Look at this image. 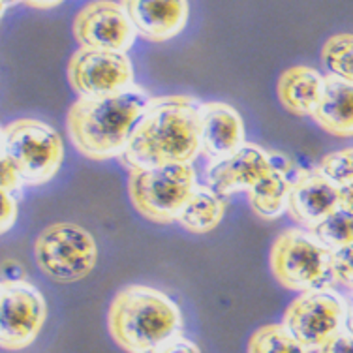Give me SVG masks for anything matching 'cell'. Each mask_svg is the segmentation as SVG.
Masks as SVG:
<instances>
[{"mask_svg":"<svg viewBox=\"0 0 353 353\" xmlns=\"http://www.w3.org/2000/svg\"><path fill=\"white\" fill-rule=\"evenodd\" d=\"M269 263L272 276L285 290L318 292L334 282L333 250L299 228H290L274 239Z\"/></svg>","mask_w":353,"mask_h":353,"instance_id":"cell-6","label":"cell"},{"mask_svg":"<svg viewBox=\"0 0 353 353\" xmlns=\"http://www.w3.org/2000/svg\"><path fill=\"white\" fill-rule=\"evenodd\" d=\"M325 87V75L310 66L288 68L279 79L280 103L297 117H312Z\"/></svg>","mask_w":353,"mask_h":353,"instance_id":"cell-16","label":"cell"},{"mask_svg":"<svg viewBox=\"0 0 353 353\" xmlns=\"http://www.w3.org/2000/svg\"><path fill=\"white\" fill-rule=\"evenodd\" d=\"M310 231L321 245L333 252L353 245V212L340 207L339 211H334Z\"/></svg>","mask_w":353,"mask_h":353,"instance_id":"cell-22","label":"cell"},{"mask_svg":"<svg viewBox=\"0 0 353 353\" xmlns=\"http://www.w3.org/2000/svg\"><path fill=\"white\" fill-rule=\"evenodd\" d=\"M150 100L147 90L137 85L113 96L79 98L68 113L75 149L90 160L123 157Z\"/></svg>","mask_w":353,"mask_h":353,"instance_id":"cell-2","label":"cell"},{"mask_svg":"<svg viewBox=\"0 0 353 353\" xmlns=\"http://www.w3.org/2000/svg\"><path fill=\"white\" fill-rule=\"evenodd\" d=\"M28 8H38V10H51V8L61 6V2L59 0H54V2H27Z\"/></svg>","mask_w":353,"mask_h":353,"instance_id":"cell-28","label":"cell"},{"mask_svg":"<svg viewBox=\"0 0 353 353\" xmlns=\"http://www.w3.org/2000/svg\"><path fill=\"white\" fill-rule=\"evenodd\" d=\"M154 353H201V350L197 347V344H194L192 340L184 339V336H175L171 339L170 342H165L158 352Z\"/></svg>","mask_w":353,"mask_h":353,"instance_id":"cell-27","label":"cell"},{"mask_svg":"<svg viewBox=\"0 0 353 353\" xmlns=\"http://www.w3.org/2000/svg\"><path fill=\"white\" fill-rule=\"evenodd\" d=\"M321 62L329 75L353 83V34H334L321 48Z\"/></svg>","mask_w":353,"mask_h":353,"instance_id":"cell-19","label":"cell"},{"mask_svg":"<svg viewBox=\"0 0 353 353\" xmlns=\"http://www.w3.org/2000/svg\"><path fill=\"white\" fill-rule=\"evenodd\" d=\"M40 271L59 284H72L88 276L98 261V246L85 228L54 222L43 228L34 243Z\"/></svg>","mask_w":353,"mask_h":353,"instance_id":"cell-8","label":"cell"},{"mask_svg":"<svg viewBox=\"0 0 353 353\" xmlns=\"http://www.w3.org/2000/svg\"><path fill=\"white\" fill-rule=\"evenodd\" d=\"M74 38L81 48L126 53L136 40L137 30L123 2H88L75 15Z\"/></svg>","mask_w":353,"mask_h":353,"instance_id":"cell-12","label":"cell"},{"mask_svg":"<svg viewBox=\"0 0 353 353\" xmlns=\"http://www.w3.org/2000/svg\"><path fill=\"white\" fill-rule=\"evenodd\" d=\"M207 183L222 197L245 190L254 212L263 220H274L288 211L292 179L263 147L254 143H246L222 162L211 163Z\"/></svg>","mask_w":353,"mask_h":353,"instance_id":"cell-4","label":"cell"},{"mask_svg":"<svg viewBox=\"0 0 353 353\" xmlns=\"http://www.w3.org/2000/svg\"><path fill=\"white\" fill-rule=\"evenodd\" d=\"M201 115V154L211 163L222 162L243 149L245 124L239 111L230 103L203 102Z\"/></svg>","mask_w":353,"mask_h":353,"instance_id":"cell-14","label":"cell"},{"mask_svg":"<svg viewBox=\"0 0 353 353\" xmlns=\"http://www.w3.org/2000/svg\"><path fill=\"white\" fill-rule=\"evenodd\" d=\"M109 333L128 353H154L181 334L183 312L170 295L150 285H126L108 312Z\"/></svg>","mask_w":353,"mask_h":353,"instance_id":"cell-3","label":"cell"},{"mask_svg":"<svg viewBox=\"0 0 353 353\" xmlns=\"http://www.w3.org/2000/svg\"><path fill=\"white\" fill-rule=\"evenodd\" d=\"M25 186V183L21 181L19 173L4 160H0V190L10 192V194H17Z\"/></svg>","mask_w":353,"mask_h":353,"instance_id":"cell-25","label":"cell"},{"mask_svg":"<svg viewBox=\"0 0 353 353\" xmlns=\"http://www.w3.org/2000/svg\"><path fill=\"white\" fill-rule=\"evenodd\" d=\"M123 4L137 32L157 43L181 34L190 15V4L186 0H126Z\"/></svg>","mask_w":353,"mask_h":353,"instance_id":"cell-15","label":"cell"},{"mask_svg":"<svg viewBox=\"0 0 353 353\" xmlns=\"http://www.w3.org/2000/svg\"><path fill=\"white\" fill-rule=\"evenodd\" d=\"M346 331L353 334V301L347 305V316H346Z\"/></svg>","mask_w":353,"mask_h":353,"instance_id":"cell-29","label":"cell"},{"mask_svg":"<svg viewBox=\"0 0 353 353\" xmlns=\"http://www.w3.org/2000/svg\"><path fill=\"white\" fill-rule=\"evenodd\" d=\"M318 353H353V334L347 333L346 329L340 331L325 346L319 347Z\"/></svg>","mask_w":353,"mask_h":353,"instance_id":"cell-26","label":"cell"},{"mask_svg":"<svg viewBox=\"0 0 353 353\" xmlns=\"http://www.w3.org/2000/svg\"><path fill=\"white\" fill-rule=\"evenodd\" d=\"M199 108L192 96L152 98L126 145L124 163L134 170L194 162L201 152Z\"/></svg>","mask_w":353,"mask_h":353,"instance_id":"cell-1","label":"cell"},{"mask_svg":"<svg viewBox=\"0 0 353 353\" xmlns=\"http://www.w3.org/2000/svg\"><path fill=\"white\" fill-rule=\"evenodd\" d=\"M48 303L27 280H4L0 285V344L4 350H25L43 329Z\"/></svg>","mask_w":353,"mask_h":353,"instance_id":"cell-10","label":"cell"},{"mask_svg":"<svg viewBox=\"0 0 353 353\" xmlns=\"http://www.w3.org/2000/svg\"><path fill=\"white\" fill-rule=\"evenodd\" d=\"M248 353H306L284 323H269L254 331L248 342Z\"/></svg>","mask_w":353,"mask_h":353,"instance_id":"cell-21","label":"cell"},{"mask_svg":"<svg viewBox=\"0 0 353 353\" xmlns=\"http://www.w3.org/2000/svg\"><path fill=\"white\" fill-rule=\"evenodd\" d=\"M64 145L53 126L38 119H19L4 126L0 160L8 162L28 186L49 183L59 173Z\"/></svg>","mask_w":353,"mask_h":353,"instance_id":"cell-5","label":"cell"},{"mask_svg":"<svg viewBox=\"0 0 353 353\" xmlns=\"http://www.w3.org/2000/svg\"><path fill=\"white\" fill-rule=\"evenodd\" d=\"M347 305L329 290L301 293L284 312V327L308 352H319L329 340L346 329Z\"/></svg>","mask_w":353,"mask_h":353,"instance_id":"cell-9","label":"cell"},{"mask_svg":"<svg viewBox=\"0 0 353 353\" xmlns=\"http://www.w3.org/2000/svg\"><path fill=\"white\" fill-rule=\"evenodd\" d=\"M318 168L339 184L342 190V207L353 212V147L327 154Z\"/></svg>","mask_w":353,"mask_h":353,"instance_id":"cell-20","label":"cell"},{"mask_svg":"<svg viewBox=\"0 0 353 353\" xmlns=\"http://www.w3.org/2000/svg\"><path fill=\"white\" fill-rule=\"evenodd\" d=\"M342 207V190L334 181L318 170L299 171L292 179L288 212L297 224L314 230Z\"/></svg>","mask_w":353,"mask_h":353,"instance_id":"cell-13","label":"cell"},{"mask_svg":"<svg viewBox=\"0 0 353 353\" xmlns=\"http://www.w3.org/2000/svg\"><path fill=\"white\" fill-rule=\"evenodd\" d=\"M224 212V197L218 196L211 186H197L176 222L192 233H209L222 222Z\"/></svg>","mask_w":353,"mask_h":353,"instance_id":"cell-18","label":"cell"},{"mask_svg":"<svg viewBox=\"0 0 353 353\" xmlns=\"http://www.w3.org/2000/svg\"><path fill=\"white\" fill-rule=\"evenodd\" d=\"M312 119L331 136L353 137V83L327 74L323 96Z\"/></svg>","mask_w":353,"mask_h":353,"instance_id":"cell-17","label":"cell"},{"mask_svg":"<svg viewBox=\"0 0 353 353\" xmlns=\"http://www.w3.org/2000/svg\"><path fill=\"white\" fill-rule=\"evenodd\" d=\"M17 220V199L14 194L0 190V231L6 233Z\"/></svg>","mask_w":353,"mask_h":353,"instance_id":"cell-24","label":"cell"},{"mask_svg":"<svg viewBox=\"0 0 353 353\" xmlns=\"http://www.w3.org/2000/svg\"><path fill=\"white\" fill-rule=\"evenodd\" d=\"M70 85L81 98H103L134 87V64L126 53L79 48L68 64Z\"/></svg>","mask_w":353,"mask_h":353,"instance_id":"cell-11","label":"cell"},{"mask_svg":"<svg viewBox=\"0 0 353 353\" xmlns=\"http://www.w3.org/2000/svg\"><path fill=\"white\" fill-rule=\"evenodd\" d=\"M196 170L192 163H171L130 170V201L141 216L157 224L179 220L186 201L196 192Z\"/></svg>","mask_w":353,"mask_h":353,"instance_id":"cell-7","label":"cell"},{"mask_svg":"<svg viewBox=\"0 0 353 353\" xmlns=\"http://www.w3.org/2000/svg\"><path fill=\"white\" fill-rule=\"evenodd\" d=\"M334 282L353 288V245L333 252Z\"/></svg>","mask_w":353,"mask_h":353,"instance_id":"cell-23","label":"cell"}]
</instances>
